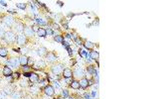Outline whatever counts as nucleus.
Segmentation results:
<instances>
[{
    "instance_id": "1",
    "label": "nucleus",
    "mask_w": 149,
    "mask_h": 99,
    "mask_svg": "<svg viewBox=\"0 0 149 99\" xmlns=\"http://www.w3.org/2000/svg\"><path fill=\"white\" fill-rule=\"evenodd\" d=\"M4 40L6 41V43H9V44H12L14 42L16 41V36L14 34L13 32L9 31V32H5V35H4Z\"/></svg>"
},
{
    "instance_id": "25",
    "label": "nucleus",
    "mask_w": 149,
    "mask_h": 99,
    "mask_svg": "<svg viewBox=\"0 0 149 99\" xmlns=\"http://www.w3.org/2000/svg\"><path fill=\"white\" fill-rule=\"evenodd\" d=\"M22 69H23V71H24V72H30L31 67H29V65L27 64V65H24V67H22Z\"/></svg>"
},
{
    "instance_id": "32",
    "label": "nucleus",
    "mask_w": 149,
    "mask_h": 99,
    "mask_svg": "<svg viewBox=\"0 0 149 99\" xmlns=\"http://www.w3.org/2000/svg\"><path fill=\"white\" fill-rule=\"evenodd\" d=\"M46 34H48V35H53V31H52L51 29H49V28H48V29L46 30Z\"/></svg>"
},
{
    "instance_id": "10",
    "label": "nucleus",
    "mask_w": 149,
    "mask_h": 99,
    "mask_svg": "<svg viewBox=\"0 0 149 99\" xmlns=\"http://www.w3.org/2000/svg\"><path fill=\"white\" fill-rule=\"evenodd\" d=\"M79 82H80V87H81L83 89H85L89 86V80L86 78H81Z\"/></svg>"
},
{
    "instance_id": "2",
    "label": "nucleus",
    "mask_w": 149,
    "mask_h": 99,
    "mask_svg": "<svg viewBox=\"0 0 149 99\" xmlns=\"http://www.w3.org/2000/svg\"><path fill=\"white\" fill-rule=\"evenodd\" d=\"M63 64H61V63H58V64H55V65H53L52 67V72L54 73V74H61L62 72H63Z\"/></svg>"
},
{
    "instance_id": "6",
    "label": "nucleus",
    "mask_w": 149,
    "mask_h": 99,
    "mask_svg": "<svg viewBox=\"0 0 149 99\" xmlns=\"http://www.w3.org/2000/svg\"><path fill=\"white\" fill-rule=\"evenodd\" d=\"M24 35H25V37H32L34 35V30H33V28L26 27L25 29H24Z\"/></svg>"
},
{
    "instance_id": "22",
    "label": "nucleus",
    "mask_w": 149,
    "mask_h": 99,
    "mask_svg": "<svg viewBox=\"0 0 149 99\" xmlns=\"http://www.w3.org/2000/svg\"><path fill=\"white\" fill-rule=\"evenodd\" d=\"M11 96L13 99H20L21 98V95L19 92H14V93H11Z\"/></svg>"
},
{
    "instance_id": "14",
    "label": "nucleus",
    "mask_w": 149,
    "mask_h": 99,
    "mask_svg": "<svg viewBox=\"0 0 149 99\" xmlns=\"http://www.w3.org/2000/svg\"><path fill=\"white\" fill-rule=\"evenodd\" d=\"M46 58H47V59H48V62H51V63L57 59V56L55 55L54 53H48V55H46Z\"/></svg>"
},
{
    "instance_id": "15",
    "label": "nucleus",
    "mask_w": 149,
    "mask_h": 99,
    "mask_svg": "<svg viewBox=\"0 0 149 99\" xmlns=\"http://www.w3.org/2000/svg\"><path fill=\"white\" fill-rule=\"evenodd\" d=\"M89 55H90V59H95V60L99 58V54H98V51H90V54H89Z\"/></svg>"
},
{
    "instance_id": "12",
    "label": "nucleus",
    "mask_w": 149,
    "mask_h": 99,
    "mask_svg": "<svg viewBox=\"0 0 149 99\" xmlns=\"http://www.w3.org/2000/svg\"><path fill=\"white\" fill-rule=\"evenodd\" d=\"M38 55H39L40 56H46L48 55V51L46 48H44V47H41V48L38 49Z\"/></svg>"
},
{
    "instance_id": "4",
    "label": "nucleus",
    "mask_w": 149,
    "mask_h": 99,
    "mask_svg": "<svg viewBox=\"0 0 149 99\" xmlns=\"http://www.w3.org/2000/svg\"><path fill=\"white\" fill-rule=\"evenodd\" d=\"M3 22L5 23V25L11 27V26L13 25V23H14V18L11 17V16H6V17H4Z\"/></svg>"
},
{
    "instance_id": "29",
    "label": "nucleus",
    "mask_w": 149,
    "mask_h": 99,
    "mask_svg": "<svg viewBox=\"0 0 149 99\" xmlns=\"http://www.w3.org/2000/svg\"><path fill=\"white\" fill-rule=\"evenodd\" d=\"M6 98V93L4 91H0V99H5Z\"/></svg>"
},
{
    "instance_id": "23",
    "label": "nucleus",
    "mask_w": 149,
    "mask_h": 99,
    "mask_svg": "<svg viewBox=\"0 0 149 99\" xmlns=\"http://www.w3.org/2000/svg\"><path fill=\"white\" fill-rule=\"evenodd\" d=\"M17 31L18 32H24V25L21 24V23H19L17 25Z\"/></svg>"
},
{
    "instance_id": "27",
    "label": "nucleus",
    "mask_w": 149,
    "mask_h": 99,
    "mask_svg": "<svg viewBox=\"0 0 149 99\" xmlns=\"http://www.w3.org/2000/svg\"><path fill=\"white\" fill-rule=\"evenodd\" d=\"M68 95H69L68 91H67V90H62V97L66 98V97H68Z\"/></svg>"
},
{
    "instance_id": "34",
    "label": "nucleus",
    "mask_w": 149,
    "mask_h": 99,
    "mask_svg": "<svg viewBox=\"0 0 149 99\" xmlns=\"http://www.w3.org/2000/svg\"><path fill=\"white\" fill-rule=\"evenodd\" d=\"M31 75V72H24V76H26V77H29Z\"/></svg>"
},
{
    "instance_id": "35",
    "label": "nucleus",
    "mask_w": 149,
    "mask_h": 99,
    "mask_svg": "<svg viewBox=\"0 0 149 99\" xmlns=\"http://www.w3.org/2000/svg\"><path fill=\"white\" fill-rule=\"evenodd\" d=\"M14 77H15V78H18V77H19V73H18V72H16L15 74H14Z\"/></svg>"
},
{
    "instance_id": "30",
    "label": "nucleus",
    "mask_w": 149,
    "mask_h": 99,
    "mask_svg": "<svg viewBox=\"0 0 149 99\" xmlns=\"http://www.w3.org/2000/svg\"><path fill=\"white\" fill-rule=\"evenodd\" d=\"M4 35H5V32H4V30L2 29V28H0V39L4 38Z\"/></svg>"
},
{
    "instance_id": "21",
    "label": "nucleus",
    "mask_w": 149,
    "mask_h": 99,
    "mask_svg": "<svg viewBox=\"0 0 149 99\" xmlns=\"http://www.w3.org/2000/svg\"><path fill=\"white\" fill-rule=\"evenodd\" d=\"M8 55V51L5 48H0V56H2V58H6Z\"/></svg>"
},
{
    "instance_id": "8",
    "label": "nucleus",
    "mask_w": 149,
    "mask_h": 99,
    "mask_svg": "<svg viewBox=\"0 0 149 99\" xmlns=\"http://www.w3.org/2000/svg\"><path fill=\"white\" fill-rule=\"evenodd\" d=\"M26 37L24 36V35H19L17 37V43L18 45H20V46H23V45H25L26 44Z\"/></svg>"
},
{
    "instance_id": "3",
    "label": "nucleus",
    "mask_w": 149,
    "mask_h": 99,
    "mask_svg": "<svg viewBox=\"0 0 149 99\" xmlns=\"http://www.w3.org/2000/svg\"><path fill=\"white\" fill-rule=\"evenodd\" d=\"M44 92H45V94L47 96H53L54 93H55V89L52 85H47L44 88Z\"/></svg>"
},
{
    "instance_id": "33",
    "label": "nucleus",
    "mask_w": 149,
    "mask_h": 99,
    "mask_svg": "<svg viewBox=\"0 0 149 99\" xmlns=\"http://www.w3.org/2000/svg\"><path fill=\"white\" fill-rule=\"evenodd\" d=\"M76 43H77V45H78V46H81V44H83V43H81V40L80 39H76Z\"/></svg>"
},
{
    "instance_id": "16",
    "label": "nucleus",
    "mask_w": 149,
    "mask_h": 99,
    "mask_svg": "<svg viewBox=\"0 0 149 99\" xmlns=\"http://www.w3.org/2000/svg\"><path fill=\"white\" fill-rule=\"evenodd\" d=\"M73 75H75V76H83V75H84V70L81 68H77L75 71L73 72Z\"/></svg>"
},
{
    "instance_id": "28",
    "label": "nucleus",
    "mask_w": 149,
    "mask_h": 99,
    "mask_svg": "<svg viewBox=\"0 0 149 99\" xmlns=\"http://www.w3.org/2000/svg\"><path fill=\"white\" fill-rule=\"evenodd\" d=\"M31 90H33L32 92L34 93V94H36L38 91H39V87H37V86H33V87L31 88Z\"/></svg>"
},
{
    "instance_id": "13",
    "label": "nucleus",
    "mask_w": 149,
    "mask_h": 99,
    "mask_svg": "<svg viewBox=\"0 0 149 99\" xmlns=\"http://www.w3.org/2000/svg\"><path fill=\"white\" fill-rule=\"evenodd\" d=\"M29 79H30V81H32V82H38L39 81V75L37 73L31 72V75L29 76Z\"/></svg>"
},
{
    "instance_id": "24",
    "label": "nucleus",
    "mask_w": 149,
    "mask_h": 99,
    "mask_svg": "<svg viewBox=\"0 0 149 99\" xmlns=\"http://www.w3.org/2000/svg\"><path fill=\"white\" fill-rule=\"evenodd\" d=\"M88 71L92 74V73H94L95 72V68L94 67H93V65H89V67H88Z\"/></svg>"
},
{
    "instance_id": "18",
    "label": "nucleus",
    "mask_w": 149,
    "mask_h": 99,
    "mask_svg": "<svg viewBox=\"0 0 149 99\" xmlns=\"http://www.w3.org/2000/svg\"><path fill=\"white\" fill-rule=\"evenodd\" d=\"M37 34H38V36L39 37H46V30L45 29H43V28H39L38 29V31H37Z\"/></svg>"
},
{
    "instance_id": "37",
    "label": "nucleus",
    "mask_w": 149,
    "mask_h": 99,
    "mask_svg": "<svg viewBox=\"0 0 149 99\" xmlns=\"http://www.w3.org/2000/svg\"><path fill=\"white\" fill-rule=\"evenodd\" d=\"M57 99H65V98H64V97H62V96H61V97H58Z\"/></svg>"
},
{
    "instance_id": "7",
    "label": "nucleus",
    "mask_w": 149,
    "mask_h": 99,
    "mask_svg": "<svg viewBox=\"0 0 149 99\" xmlns=\"http://www.w3.org/2000/svg\"><path fill=\"white\" fill-rule=\"evenodd\" d=\"M20 64L19 63V59H15V58H12L9 59V63L8 65L9 67H17V65Z\"/></svg>"
},
{
    "instance_id": "31",
    "label": "nucleus",
    "mask_w": 149,
    "mask_h": 99,
    "mask_svg": "<svg viewBox=\"0 0 149 99\" xmlns=\"http://www.w3.org/2000/svg\"><path fill=\"white\" fill-rule=\"evenodd\" d=\"M34 63V60L32 58H28V64H33Z\"/></svg>"
},
{
    "instance_id": "17",
    "label": "nucleus",
    "mask_w": 149,
    "mask_h": 99,
    "mask_svg": "<svg viewBox=\"0 0 149 99\" xmlns=\"http://www.w3.org/2000/svg\"><path fill=\"white\" fill-rule=\"evenodd\" d=\"M70 86H71L72 88H74V89H79V88H80V82H79L78 80H73V81L71 82Z\"/></svg>"
},
{
    "instance_id": "5",
    "label": "nucleus",
    "mask_w": 149,
    "mask_h": 99,
    "mask_svg": "<svg viewBox=\"0 0 149 99\" xmlns=\"http://www.w3.org/2000/svg\"><path fill=\"white\" fill-rule=\"evenodd\" d=\"M62 74H63V76L65 78H70L73 76V71H72L71 68H65L63 70V72H62Z\"/></svg>"
},
{
    "instance_id": "11",
    "label": "nucleus",
    "mask_w": 149,
    "mask_h": 99,
    "mask_svg": "<svg viewBox=\"0 0 149 99\" xmlns=\"http://www.w3.org/2000/svg\"><path fill=\"white\" fill-rule=\"evenodd\" d=\"M19 63H20L22 67L24 65H27L28 64V58L26 55H21L20 58H19Z\"/></svg>"
},
{
    "instance_id": "36",
    "label": "nucleus",
    "mask_w": 149,
    "mask_h": 99,
    "mask_svg": "<svg viewBox=\"0 0 149 99\" xmlns=\"http://www.w3.org/2000/svg\"><path fill=\"white\" fill-rule=\"evenodd\" d=\"M0 4H2V5H6V2L5 1H0Z\"/></svg>"
},
{
    "instance_id": "26",
    "label": "nucleus",
    "mask_w": 149,
    "mask_h": 99,
    "mask_svg": "<svg viewBox=\"0 0 149 99\" xmlns=\"http://www.w3.org/2000/svg\"><path fill=\"white\" fill-rule=\"evenodd\" d=\"M17 7L20 8V9H23V10H24V9L26 8V4H25V3H18V4H17Z\"/></svg>"
},
{
    "instance_id": "9",
    "label": "nucleus",
    "mask_w": 149,
    "mask_h": 99,
    "mask_svg": "<svg viewBox=\"0 0 149 99\" xmlns=\"http://www.w3.org/2000/svg\"><path fill=\"white\" fill-rule=\"evenodd\" d=\"M3 75L4 76H6V77H9V76H11V74H12V69L9 67H3Z\"/></svg>"
},
{
    "instance_id": "19",
    "label": "nucleus",
    "mask_w": 149,
    "mask_h": 99,
    "mask_svg": "<svg viewBox=\"0 0 149 99\" xmlns=\"http://www.w3.org/2000/svg\"><path fill=\"white\" fill-rule=\"evenodd\" d=\"M54 40L56 42H58V43H60V44H63L64 43V37L63 36H61V35H57L54 37Z\"/></svg>"
},
{
    "instance_id": "20",
    "label": "nucleus",
    "mask_w": 149,
    "mask_h": 99,
    "mask_svg": "<svg viewBox=\"0 0 149 99\" xmlns=\"http://www.w3.org/2000/svg\"><path fill=\"white\" fill-rule=\"evenodd\" d=\"M84 46L88 50H90V51H93L94 49V44H93L92 42H85V43L84 44Z\"/></svg>"
}]
</instances>
